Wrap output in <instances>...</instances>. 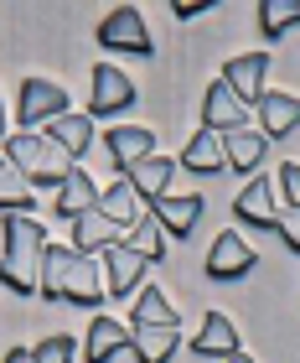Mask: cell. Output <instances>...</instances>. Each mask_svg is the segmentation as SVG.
Returning <instances> with one entry per match:
<instances>
[{"label": "cell", "instance_id": "obj_1", "mask_svg": "<svg viewBox=\"0 0 300 363\" xmlns=\"http://www.w3.org/2000/svg\"><path fill=\"white\" fill-rule=\"evenodd\" d=\"M47 244L52 239H47L37 213H6V218H0V280H6L16 296H37Z\"/></svg>", "mask_w": 300, "mask_h": 363}, {"label": "cell", "instance_id": "obj_2", "mask_svg": "<svg viewBox=\"0 0 300 363\" xmlns=\"http://www.w3.org/2000/svg\"><path fill=\"white\" fill-rule=\"evenodd\" d=\"M37 296L47 301H78V306H98L104 301V270L93 265L88 255L68 250V244H47V259H42V286Z\"/></svg>", "mask_w": 300, "mask_h": 363}, {"label": "cell", "instance_id": "obj_3", "mask_svg": "<svg viewBox=\"0 0 300 363\" xmlns=\"http://www.w3.org/2000/svg\"><path fill=\"white\" fill-rule=\"evenodd\" d=\"M6 161L31 182V187H62L68 172L78 167L47 130H16V135H6Z\"/></svg>", "mask_w": 300, "mask_h": 363}, {"label": "cell", "instance_id": "obj_4", "mask_svg": "<svg viewBox=\"0 0 300 363\" xmlns=\"http://www.w3.org/2000/svg\"><path fill=\"white\" fill-rule=\"evenodd\" d=\"M73 104H68V89L62 84H52V78H21V99H16V120H21V130H47L57 120V114H68Z\"/></svg>", "mask_w": 300, "mask_h": 363}, {"label": "cell", "instance_id": "obj_5", "mask_svg": "<svg viewBox=\"0 0 300 363\" xmlns=\"http://www.w3.org/2000/svg\"><path fill=\"white\" fill-rule=\"evenodd\" d=\"M98 47L104 52H135V57H156V42H150V26L135 6H120L98 21Z\"/></svg>", "mask_w": 300, "mask_h": 363}, {"label": "cell", "instance_id": "obj_6", "mask_svg": "<svg viewBox=\"0 0 300 363\" xmlns=\"http://www.w3.org/2000/svg\"><path fill=\"white\" fill-rule=\"evenodd\" d=\"M254 265H259L254 244H248L243 234H233V228H223V234L212 239V250H207L202 275H207V280H218V286H228V280H243Z\"/></svg>", "mask_w": 300, "mask_h": 363}, {"label": "cell", "instance_id": "obj_7", "mask_svg": "<svg viewBox=\"0 0 300 363\" xmlns=\"http://www.w3.org/2000/svg\"><path fill=\"white\" fill-rule=\"evenodd\" d=\"M270 52H238L223 62V84L243 99V104H259L264 94H270Z\"/></svg>", "mask_w": 300, "mask_h": 363}, {"label": "cell", "instance_id": "obj_8", "mask_svg": "<svg viewBox=\"0 0 300 363\" xmlns=\"http://www.w3.org/2000/svg\"><path fill=\"white\" fill-rule=\"evenodd\" d=\"M129 104H135L129 73L114 68V62H98L93 68V89H88V114H125Z\"/></svg>", "mask_w": 300, "mask_h": 363}, {"label": "cell", "instance_id": "obj_9", "mask_svg": "<svg viewBox=\"0 0 300 363\" xmlns=\"http://www.w3.org/2000/svg\"><path fill=\"white\" fill-rule=\"evenodd\" d=\"M145 270H150V259L135 255L125 239H114L109 250H104V291L109 296H135V286L145 280Z\"/></svg>", "mask_w": 300, "mask_h": 363}, {"label": "cell", "instance_id": "obj_10", "mask_svg": "<svg viewBox=\"0 0 300 363\" xmlns=\"http://www.w3.org/2000/svg\"><path fill=\"white\" fill-rule=\"evenodd\" d=\"M233 218L248 223V228H279V203H275V182L270 177H254L248 187L233 197Z\"/></svg>", "mask_w": 300, "mask_h": 363}, {"label": "cell", "instance_id": "obj_11", "mask_svg": "<svg viewBox=\"0 0 300 363\" xmlns=\"http://www.w3.org/2000/svg\"><path fill=\"white\" fill-rule=\"evenodd\" d=\"M104 145H109V161L129 177L145 156H156V130H145V125H109Z\"/></svg>", "mask_w": 300, "mask_h": 363}, {"label": "cell", "instance_id": "obj_12", "mask_svg": "<svg viewBox=\"0 0 300 363\" xmlns=\"http://www.w3.org/2000/svg\"><path fill=\"white\" fill-rule=\"evenodd\" d=\"M238 348H243L238 322H233L228 311H207V317H202V333L192 337V353H197V358H233Z\"/></svg>", "mask_w": 300, "mask_h": 363}, {"label": "cell", "instance_id": "obj_13", "mask_svg": "<svg viewBox=\"0 0 300 363\" xmlns=\"http://www.w3.org/2000/svg\"><path fill=\"white\" fill-rule=\"evenodd\" d=\"M202 120H207V130H218V135H233V130H243L248 104H243V99L218 78V84L207 89V99H202Z\"/></svg>", "mask_w": 300, "mask_h": 363}, {"label": "cell", "instance_id": "obj_14", "mask_svg": "<svg viewBox=\"0 0 300 363\" xmlns=\"http://www.w3.org/2000/svg\"><path fill=\"white\" fill-rule=\"evenodd\" d=\"M150 218H156L171 239H181V234H192V228H197V218H202V197H197V192L171 197V192H166V197L150 203Z\"/></svg>", "mask_w": 300, "mask_h": 363}, {"label": "cell", "instance_id": "obj_15", "mask_svg": "<svg viewBox=\"0 0 300 363\" xmlns=\"http://www.w3.org/2000/svg\"><path fill=\"white\" fill-rule=\"evenodd\" d=\"M181 167L187 172H202V177H212V172H228V151H223V135L218 130H197V135L181 145Z\"/></svg>", "mask_w": 300, "mask_h": 363}, {"label": "cell", "instance_id": "obj_16", "mask_svg": "<svg viewBox=\"0 0 300 363\" xmlns=\"http://www.w3.org/2000/svg\"><path fill=\"white\" fill-rule=\"evenodd\" d=\"M125 348H129V322H114V317H93L88 322V348H83L88 363H114Z\"/></svg>", "mask_w": 300, "mask_h": 363}, {"label": "cell", "instance_id": "obj_17", "mask_svg": "<svg viewBox=\"0 0 300 363\" xmlns=\"http://www.w3.org/2000/svg\"><path fill=\"white\" fill-rule=\"evenodd\" d=\"M68 228H73V250H78V255H88V259H93V255H104L109 244H114V234H120V228L109 223V213H104V208L78 213Z\"/></svg>", "mask_w": 300, "mask_h": 363}, {"label": "cell", "instance_id": "obj_18", "mask_svg": "<svg viewBox=\"0 0 300 363\" xmlns=\"http://www.w3.org/2000/svg\"><path fill=\"white\" fill-rule=\"evenodd\" d=\"M259 120H264V140H279V135H290V130L300 125V94H279V89H270L259 99Z\"/></svg>", "mask_w": 300, "mask_h": 363}, {"label": "cell", "instance_id": "obj_19", "mask_svg": "<svg viewBox=\"0 0 300 363\" xmlns=\"http://www.w3.org/2000/svg\"><path fill=\"white\" fill-rule=\"evenodd\" d=\"M129 348L140 363H171L181 348V327H129Z\"/></svg>", "mask_w": 300, "mask_h": 363}, {"label": "cell", "instance_id": "obj_20", "mask_svg": "<svg viewBox=\"0 0 300 363\" xmlns=\"http://www.w3.org/2000/svg\"><path fill=\"white\" fill-rule=\"evenodd\" d=\"M171 172H176V161H171V156H145L125 182L135 187L140 203H156V197H166V187H171Z\"/></svg>", "mask_w": 300, "mask_h": 363}, {"label": "cell", "instance_id": "obj_21", "mask_svg": "<svg viewBox=\"0 0 300 363\" xmlns=\"http://www.w3.org/2000/svg\"><path fill=\"white\" fill-rule=\"evenodd\" d=\"M88 208H98V187H93V177L83 172V167H73V172H68V182L57 187V213L73 223L78 213H88Z\"/></svg>", "mask_w": 300, "mask_h": 363}, {"label": "cell", "instance_id": "obj_22", "mask_svg": "<svg viewBox=\"0 0 300 363\" xmlns=\"http://www.w3.org/2000/svg\"><path fill=\"white\" fill-rule=\"evenodd\" d=\"M47 135H52L62 151L78 161L83 151H88V140H93V114H73V109H68V114H57V120L47 125Z\"/></svg>", "mask_w": 300, "mask_h": 363}, {"label": "cell", "instance_id": "obj_23", "mask_svg": "<svg viewBox=\"0 0 300 363\" xmlns=\"http://www.w3.org/2000/svg\"><path fill=\"white\" fill-rule=\"evenodd\" d=\"M0 213H37V192L0 151Z\"/></svg>", "mask_w": 300, "mask_h": 363}, {"label": "cell", "instance_id": "obj_24", "mask_svg": "<svg viewBox=\"0 0 300 363\" xmlns=\"http://www.w3.org/2000/svg\"><path fill=\"white\" fill-rule=\"evenodd\" d=\"M98 208L109 213L114 228H135V223H140V197H135V187H129L125 177L109 182V192H98Z\"/></svg>", "mask_w": 300, "mask_h": 363}, {"label": "cell", "instance_id": "obj_25", "mask_svg": "<svg viewBox=\"0 0 300 363\" xmlns=\"http://www.w3.org/2000/svg\"><path fill=\"white\" fill-rule=\"evenodd\" d=\"M223 151L233 172H254L264 161V130H233V135H223Z\"/></svg>", "mask_w": 300, "mask_h": 363}, {"label": "cell", "instance_id": "obj_26", "mask_svg": "<svg viewBox=\"0 0 300 363\" xmlns=\"http://www.w3.org/2000/svg\"><path fill=\"white\" fill-rule=\"evenodd\" d=\"M129 327H181V317L171 311V301L150 286V291H140L135 296V311H129Z\"/></svg>", "mask_w": 300, "mask_h": 363}, {"label": "cell", "instance_id": "obj_27", "mask_svg": "<svg viewBox=\"0 0 300 363\" xmlns=\"http://www.w3.org/2000/svg\"><path fill=\"white\" fill-rule=\"evenodd\" d=\"M290 26H300V0H264L259 6V31L264 37H285Z\"/></svg>", "mask_w": 300, "mask_h": 363}, {"label": "cell", "instance_id": "obj_28", "mask_svg": "<svg viewBox=\"0 0 300 363\" xmlns=\"http://www.w3.org/2000/svg\"><path fill=\"white\" fill-rule=\"evenodd\" d=\"M129 250H135V255H145L150 259V265H161V259H166V228L156 223V218H140L135 228H129Z\"/></svg>", "mask_w": 300, "mask_h": 363}, {"label": "cell", "instance_id": "obj_29", "mask_svg": "<svg viewBox=\"0 0 300 363\" xmlns=\"http://www.w3.org/2000/svg\"><path fill=\"white\" fill-rule=\"evenodd\" d=\"M31 353H37V363H78V342L57 333V337H42Z\"/></svg>", "mask_w": 300, "mask_h": 363}, {"label": "cell", "instance_id": "obj_30", "mask_svg": "<svg viewBox=\"0 0 300 363\" xmlns=\"http://www.w3.org/2000/svg\"><path fill=\"white\" fill-rule=\"evenodd\" d=\"M279 239L300 255V203H295V208H279Z\"/></svg>", "mask_w": 300, "mask_h": 363}, {"label": "cell", "instance_id": "obj_31", "mask_svg": "<svg viewBox=\"0 0 300 363\" xmlns=\"http://www.w3.org/2000/svg\"><path fill=\"white\" fill-rule=\"evenodd\" d=\"M279 192H285V208L300 203V161H285V167H279Z\"/></svg>", "mask_w": 300, "mask_h": 363}, {"label": "cell", "instance_id": "obj_32", "mask_svg": "<svg viewBox=\"0 0 300 363\" xmlns=\"http://www.w3.org/2000/svg\"><path fill=\"white\" fill-rule=\"evenodd\" d=\"M171 11L181 16V21H197V16H207V11H212V0H176Z\"/></svg>", "mask_w": 300, "mask_h": 363}, {"label": "cell", "instance_id": "obj_33", "mask_svg": "<svg viewBox=\"0 0 300 363\" xmlns=\"http://www.w3.org/2000/svg\"><path fill=\"white\" fill-rule=\"evenodd\" d=\"M6 363H37V353H31V348H11Z\"/></svg>", "mask_w": 300, "mask_h": 363}, {"label": "cell", "instance_id": "obj_34", "mask_svg": "<svg viewBox=\"0 0 300 363\" xmlns=\"http://www.w3.org/2000/svg\"><path fill=\"white\" fill-rule=\"evenodd\" d=\"M223 363H254V358H248V353L238 348V353H233V358H223Z\"/></svg>", "mask_w": 300, "mask_h": 363}, {"label": "cell", "instance_id": "obj_35", "mask_svg": "<svg viewBox=\"0 0 300 363\" xmlns=\"http://www.w3.org/2000/svg\"><path fill=\"white\" fill-rule=\"evenodd\" d=\"M0 145H6V104H0Z\"/></svg>", "mask_w": 300, "mask_h": 363}]
</instances>
